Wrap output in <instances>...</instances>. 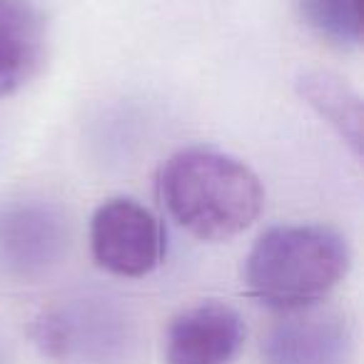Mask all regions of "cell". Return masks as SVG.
I'll return each mask as SVG.
<instances>
[{
    "instance_id": "cell-1",
    "label": "cell",
    "mask_w": 364,
    "mask_h": 364,
    "mask_svg": "<svg viewBox=\"0 0 364 364\" xmlns=\"http://www.w3.org/2000/svg\"><path fill=\"white\" fill-rule=\"evenodd\" d=\"M157 195L170 218L205 242L237 237L264 205L259 177L242 160L210 147L172 155L157 175Z\"/></svg>"
},
{
    "instance_id": "cell-2",
    "label": "cell",
    "mask_w": 364,
    "mask_h": 364,
    "mask_svg": "<svg viewBox=\"0 0 364 364\" xmlns=\"http://www.w3.org/2000/svg\"><path fill=\"white\" fill-rule=\"evenodd\" d=\"M349 242L327 225L269 228L245 262L247 292L277 312L317 307L347 274Z\"/></svg>"
},
{
    "instance_id": "cell-3",
    "label": "cell",
    "mask_w": 364,
    "mask_h": 364,
    "mask_svg": "<svg viewBox=\"0 0 364 364\" xmlns=\"http://www.w3.org/2000/svg\"><path fill=\"white\" fill-rule=\"evenodd\" d=\"M38 349L58 364H125L137 347V329L125 307L105 297L55 304L31 329Z\"/></svg>"
},
{
    "instance_id": "cell-4",
    "label": "cell",
    "mask_w": 364,
    "mask_h": 364,
    "mask_svg": "<svg viewBox=\"0 0 364 364\" xmlns=\"http://www.w3.org/2000/svg\"><path fill=\"white\" fill-rule=\"evenodd\" d=\"M70 223L48 200L0 205V274L13 282H38L65 259Z\"/></svg>"
},
{
    "instance_id": "cell-5",
    "label": "cell",
    "mask_w": 364,
    "mask_h": 364,
    "mask_svg": "<svg viewBox=\"0 0 364 364\" xmlns=\"http://www.w3.org/2000/svg\"><path fill=\"white\" fill-rule=\"evenodd\" d=\"M165 230L150 208L132 198L105 200L90 220L95 262L117 277H145L165 257Z\"/></svg>"
},
{
    "instance_id": "cell-6",
    "label": "cell",
    "mask_w": 364,
    "mask_h": 364,
    "mask_svg": "<svg viewBox=\"0 0 364 364\" xmlns=\"http://www.w3.org/2000/svg\"><path fill=\"white\" fill-rule=\"evenodd\" d=\"M354 337L344 314L332 309H297L267 332L264 364H349Z\"/></svg>"
},
{
    "instance_id": "cell-7",
    "label": "cell",
    "mask_w": 364,
    "mask_h": 364,
    "mask_svg": "<svg viewBox=\"0 0 364 364\" xmlns=\"http://www.w3.org/2000/svg\"><path fill=\"white\" fill-rule=\"evenodd\" d=\"M245 342V322L223 302L180 312L165 334L167 364H232Z\"/></svg>"
},
{
    "instance_id": "cell-8",
    "label": "cell",
    "mask_w": 364,
    "mask_h": 364,
    "mask_svg": "<svg viewBox=\"0 0 364 364\" xmlns=\"http://www.w3.org/2000/svg\"><path fill=\"white\" fill-rule=\"evenodd\" d=\"M46 21L31 0H0V97L26 87L46 63Z\"/></svg>"
},
{
    "instance_id": "cell-9",
    "label": "cell",
    "mask_w": 364,
    "mask_h": 364,
    "mask_svg": "<svg viewBox=\"0 0 364 364\" xmlns=\"http://www.w3.org/2000/svg\"><path fill=\"white\" fill-rule=\"evenodd\" d=\"M297 90L302 100L337 130V135L352 147L354 155H362L364 142V110L359 92L344 77L329 70H302L297 77Z\"/></svg>"
},
{
    "instance_id": "cell-10",
    "label": "cell",
    "mask_w": 364,
    "mask_h": 364,
    "mask_svg": "<svg viewBox=\"0 0 364 364\" xmlns=\"http://www.w3.org/2000/svg\"><path fill=\"white\" fill-rule=\"evenodd\" d=\"M299 11L302 21L334 46H359L362 41L359 0H299Z\"/></svg>"
}]
</instances>
